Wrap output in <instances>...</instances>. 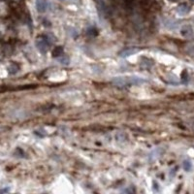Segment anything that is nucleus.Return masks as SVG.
Listing matches in <instances>:
<instances>
[{
    "label": "nucleus",
    "instance_id": "nucleus-7",
    "mask_svg": "<svg viewBox=\"0 0 194 194\" xmlns=\"http://www.w3.org/2000/svg\"><path fill=\"white\" fill-rule=\"evenodd\" d=\"M189 11H190V7L186 4H180L177 9V12L180 15H186L189 13Z\"/></svg>",
    "mask_w": 194,
    "mask_h": 194
},
{
    "label": "nucleus",
    "instance_id": "nucleus-10",
    "mask_svg": "<svg viewBox=\"0 0 194 194\" xmlns=\"http://www.w3.org/2000/svg\"><path fill=\"white\" fill-rule=\"evenodd\" d=\"M58 60H59L62 64H68V63H69V58H68V56H66V55H63V56L60 55V58H58Z\"/></svg>",
    "mask_w": 194,
    "mask_h": 194
},
{
    "label": "nucleus",
    "instance_id": "nucleus-9",
    "mask_svg": "<svg viewBox=\"0 0 194 194\" xmlns=\"http://www.w3.org/2000/svg\"><path fill=\"white\" fill-rule=\"evenodd\" d=\"M182 167H184L185 171H186V172H189V171H191L192 169V163L190 160H185L184 162H182Z\"/></svg>",
    "mask_w": 194,
    "mask_h": 194
},
{
    "label": "nucleus",
    "instance_id": "nucleus-6",
    "mask_svg": "<svg viewBox=\"0 0 194 194\" xmlns=\"http://www.w3.org/2000/svg\"><path fill=\"white\" fill-rule=\"evenodd\" d=\"M139 50L134 49V48H128V49H125L122 52H120L119 55L122 56V58H127V56H130L132 54H134L135 53H137Z\"/></svg>",
    "mask_w": 194,
    "mask_h": 194
},
{
    "label": "nucleus",
    "instance_id": "nucleus-3",
    "mask_svg": "<svg viewBox=\"0 0 194 194\" xmlns=\"http://www.w3.org/2000/svg\"><path fill=\"white\" fill-rule=\"evenodd\" d=\"M96 7H97V11L102 17L106 18L107 16L110 15V9L103 0H96Z\"/></svg>",
    "mask_w": 194,
    "mask_h": 194
},
{
    "label": "nucleus",
    "instance_id": "nucleus-2",
    "mask_svg": "<svg viewBox=\"0 0 194 194\" xmlns=\"http://www.w3.org/2000/svg\"><path fill=\"white\" fill-rule=\"evenodd\" d=\"M35 45H36V48L38 49V51L42 53H46L50 48V42L48 41V39L46 37H39L36 40Z\"/></svg>",
    "mask_w": 194,
    "mask_h": 194
},
{
    "label": "nucleus",
    "instance_id": "nucleus-1",
    "mask_svg": "<svg viewBox=\"0 0 194 194\" xmlns=\"http://www.w3.org/2000/svg\"><path fill=\"white\" fill-rule=\"evenodd\" d=\"M113 83L117 86L124 87L128 86H138L145 83V81L138 77H118L113 80Z\"/></svg>",
    "mask_w": 194,
    "mask_h": 194
},
{
    "label": "nucleus",
    "instance_id": "nucleus-5",
    "mask_svg": "<svg viewBox=\"0 0 194 194\" xmlns=\"http://www.w3.org/2000/svg\"><path fill=\"white\" fill-rule=\"evenodd\" d=\"M180 33L181 35L184 37H186V38H189L193 35V29L190 25H185L180 29Z\"/></svg>",
    "mask_w": 194,
    "mask_h": 194
},
{
    "label": "nucleus",
    "instance_id": "nucleus-8",
    "mask_svg": "<svg viewBox=\"0 0 194 194\" xmlns=\"http://www.w3.org/2000/svg\"><path fill=\"white\" fill-rule=\"evenodd\" d=\"M62 53H63L62 47H55L53 51V56H54V58H59L62 54Z\"/></svg>",
    "mask_w": 194,
    "mask_h": 194
},
{
    "label": "nucleus",
    "instance_id": "nucleus-11",
    "mask_svg": "<svg viewBox=\"0 0 194 194\" xmlns=\"http://www.w3.org/2000/svg\"><path fill=\"white\" fill-rule=\"evenodd\" d=\"M191 1H192V2H194V0H191Z\"/></svg>",
    "mask_w": 194,
    "mask_h": 194
},
{
    "label": "nucleus",
    "instance_id": "nucleus-4",
    "mask_svg": "<svg viewBox=\"0 0 194 194\" xmlns=\"http://www.w3.org/2000/svg\"><path fill=\"white\" fill-rule=\"evenodd\" d=\"M36 9L39 13H45L48 8V3L46 0H36Z\"/></svg>",
    "mask_w": 194,
    "mask_h": 194
}]
</instances>
